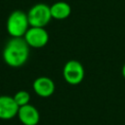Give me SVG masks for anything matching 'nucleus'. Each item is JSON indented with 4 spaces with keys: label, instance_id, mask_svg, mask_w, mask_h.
<instances>
[{
    "label": "nucleus",
    "instance_id": "423d86ee",
    "mask_svg": "<svg viewBox=\"0 0 125 125\" xmlns=\"http://www.w3.org/2000/svg\"><path fill=\"white\" fill-rule=\"evenodd\" d=\"M17 116L23 125H37L40 120L38 109L30 104L20 106Z\"/></svg>",
    "mask_w": 125,
    "mask_h": 125
},
{
    "label": "nucleus",
    "instance_id": "6e6552de",
    "mask_svg": "<svg viewBox=\"0 0 125 125\" xmlns=\"http://www.w3.org/2000/svg\"><path fill=\"white\" fill-rule=\"evenodd\" d=\"M32 88L36 95L42 98H47L53 95V93L55 92L56 86L54 81L51 78L47 76H41L36 78L33 81Z\"/></svg>",
    "mask_w": 125,
    "mask_h": 125
},
{
    "label": "nucleus",
    "instance_id": "f03ea898",
    "mask_svg": "<svg viewBox=\"0 0 125 125\" xmlns=\"http://www.w3.org/2000/svg\"><path fill=\"white\" fill-rule=\"evenodd\" d=\"M29 26L27 14L21 10L12 12L6 23L7 31L11 37H23Z\"/></svg>",
    "mask_w": 125,
    "mask_h": 125
},
{
    "label": "nucleus",
    "instance_id": "1a4fd4ad",
    "mask_svg": "<svg viewBox=\"0 0 125 125\" xmlns=\"http://www.w3.org/2000/svg\"><path fill=\"white\" fill-rule=\"evenodd\" d=\"M52 19L55 20H64L69 17L71 13V7L68 3L64 1L55 2L52 6H50Z\"/></svg>",
    "mask_w": 125,
    "mask_h": 125
},
{
    "label": "nucleus",
    "instance_id": "9b49d317",
    "mask_svg": "<svg viewBox=\"0 0 125 125\" xmlns=\"http://www.w3.org/2000/svg\"><path fill=\"white\" fill-rule=\"evenodd\" d=\"M122 75H123V77L125 78V63H124L123 66H122Z\"/></svg>",
    "mask_w": 125,
    "mask_h": 125
},
{
    "label": "nucleus",
    "instance_id": "f257e3e1",
    "mask_svg": "<svg viewBox=\"0 0 125 125\" xmlns=\"http://www.w3.org/2000/svg\"><path fill=\"white\" fill-rule=\"evenodd\" d=\"M3 60L11 67L22 66L29 57V46L23 37H12L3 49Z\"/></svg>",
    "mask_w": 125,
    "mask_h": 125
},
{
    "label": "nucleus",
    "instance_id": "39448f33",
    "mask_svg": "<svg viewBox=\"0 0 125 125\" xmlns=\"http://www.w3.org/2000/svg\"><path fill=\"white\" fill-rule=\"evenodd\" d=\"M23 38L29 47L42 48L48 43L49 34L44 27L29 26V28L25 32Z\"/></svg>",
    "mask_w": 125,
    "mask_h": 125
},
{
    "label": "nucleus",
    "instance_id": "0eeeda50",
    "mask_svg": "<svg viewBox=\"0 0 125 125\" xmlns=\"http://www.w3.org/2000/svg\"><path fill=\"white\" fill-rule=\"evenodd\" d=\"M20 106L14 100V97L0 96V119L8 120L18 115Z\"/></svg>",
    "mask_w": 125,
    "mask_h": 125
},
{
    "label": "nucleus",
    "instance_id": "7ed1b4c3",
    "mask_svg": "<svg viewBox=\"0 0 125 125\" xmlns=\"http://www.w3.org/2000/svg\"><path fill=\"white\" fill-rule=\"evenodd\" d=\"M27 18L30 26L45 27L52 19L50 6L45 3L33 5L27 12Z\"/></svg>",
    "mask_w": 125,
    "mask_h": 125
},
{
    "label": "nucleus",
    "instance_id": "20e7f679",
    "mask_svg": "<svg viewBox=\"0 0 125 125\" xmlns=\"http://www.w3.org/2000/svg\"><path fill=\"white\" fill-rule=\"evenodd\" d=\"M85 71L82 63L76 60H70L65 62L62 68V76L70 85H78L84 79Z\"/></svg>",
    "mask_w": 125,
    "mask_h": 125
},
{
    "label": "nucleus",
    "instance_id": "9d476101",
    "mask_svg": "<svg viewBox=\"0 0 125 125\" xmlns=\"http://www.w3.org/2000/svg\"><path fill=\"white\" fill-rule=\"evenodd\" d=\"M13 97H14V100H15V102L17 103V104L19 106L27 104H29V101H30V95H29V93L26 92V91H24V90L18 91Z\"/></svg>",
    "mask_w": 125,
    "mask_h": 125
}]
</instances>
